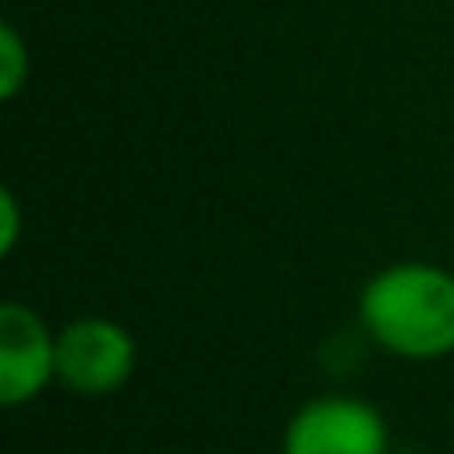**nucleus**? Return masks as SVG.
<instances>
[{"instance_id": "2", "label": "nucleus", "mask_w": 454, "mask_h": 454, "mask_svg": "<svg viewBox=\"0 0 454 454\" xmlns=\"http://www.w3.org/2000/svg\"><path fill=\"white\" fill-rule=\"evenodd\" d=\"M136 339L124 323L84 315L56 331V383L80 399L116 395L136 375Z\"/></svg>"}, {"instance_id": "6", "label": "nucleus", "mask_w": 454, "mask_h": 454, "mask_svg": "<svg viewBox=\"0 0 454 454\" xmlns=\"http://www.w3.org/2000/svg\"><path fill=\"white\" fill-rule=\"evenodd\" d=\"M0 215H4V223H0V251L4 255H12L16 239H20V204H16L12 192H0Z\"/></svg>"}, {"instance_id": "3", "label": "nucleus", "mask_w": 454, "mask_h": 454, "mask_svg": "<svg viewBox=\"0 0 454 454\" xmlns=\"http://www.w3.org/2000/svg\"><path fill=\"white\" fill-rule=\"evenodd\" d=\"M279 454H391V431L371 403L319 395L287 419Z\"/></svg>"}, {"instance_id": "5", "label": "nucleus", "mask_w": 454, "mask_h": 454, "mask_svg": "<svg viewBox=\"0 0 454 454\" xmlns=\"http://www.w3.org/2000/svg\"><path fill=\"white\" fill-rule=\"evenodd\" d=\"M28 72H32V64H28V48H24L20 32L12 24H0V96L16 100Z\"/></svg>"}, {"instance_id": "4", "label": "nucleus", "mask_w": 454, "mask_h": 454, "mask_svg": "<svg viewBox=\"0 0 454 454\" xmlns=\"http://www.w3.org/2000/svg\"><path fill=\"white\" fill-rule=\"evenodd\" d=\"M56 383V331L20 299L0 307V403L8 411Z\"/></svg>"}, {"instance_id": "1", "label": "nucleus", "mask_w": 454, "mask_h": 454, "mask_svg": "<svg viewBox=\"0 0 454 454\" xmlns=\"http://www.w3.org/2000/svg\"><path fill=\"white\" fill-rule=\"evenodd\" d=\"M359 323L395 359H447L454 355V275L419 259L383 267L359 291Z\"/></svg>"}]
</instances>
